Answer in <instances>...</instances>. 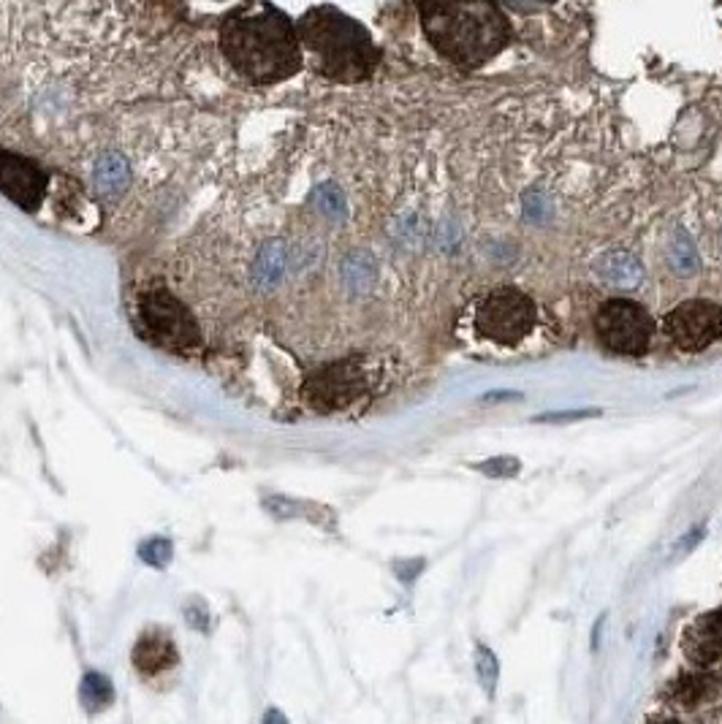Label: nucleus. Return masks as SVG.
I'll return each instance as SVG.
<instances>
[{
	"label": "nucleus",
	"instance_id": "nucleus-23",
	"mask_svg": "<svg viewBox=\"0 0 722 724\" xmlns=\"http://www.w3.org/2000/svg\"><path fill=\"white\" fill-rule=\"evenodd\" d=\"M521 397H525L521 391H511V388H506V391H487L481 397V401H484V405H495V401H516Z\"/></svg>",
	"mask_w": 722,
	"mask_h": 724
},
{
	"label": "nucleus",
	"instance_id": "nucleus-21",
	"mask_svg": "<svg viewBox=\"0 0 722 724\" xmlns=\"http://www.w3.org/2000/svg\"><path fill=\"white\" fill-rule=\"evenodd\" d=\"M478 470L491 475V478H511V475L519 472V461H516L513 456H497V459L484 461Z\"/></svg>",
	"mask_w": 722,
	"mask_h": 724
},
{
	"label": "nucleus",
	"instance_id": "nucleus-4",
	"mask_svg": "<svg viewBox=\"0 0 722 724\" xmlns=\"http://www.w3.org/2000/svg\"><path fill=\"white\" fill-rule=\"evenodd\" d=\"M536 302L519 288H497L481 299L476 309L478 337L513 348L536 328Z\"/></svg>",
	"mask_w": 722,
	"mask_h": 724
},
{
	"label": "nucleus",
	"instance_id": "nucleus-1",
	"mask_svg": "<svg viewBox=\"0 0 722 724\" xmlns=\"http://www.w3.org/2000/svg\"><path fill=\"white\" fill-rule=\"evenodd\" d=\"M217 39L228 65L258 88L281 84L305 65L296 22L266 0L256 9L228 17Z\"/></svg>",
	"mask_w": 722,
	"mask_h": 724
},
{
	"label": "nucleus",
	"instance_id": "nucleus-22",
	"mask_svg": "<svg viewBox=\"0 0 722 724\" xmlns=\"http://www.w3.org/2000/svg\"><path fill=\"white\" fill-rule=\"evenodd\" d=\"M502 6H508V9L519 11V14H536V11H543L549 9V6H555L557 0H500Z\"/></svg>",
	"mask_w": 722,
	"mask_h": 724
},
{
	"label": "nucleus",
	"instance_id": "nucleus-9",
	"mask_svg": "<svg viewBox=\"0 0 722 724\" xmlns=\"http://www.w3.org/2000/svg\"><path fill=\"white\" fill-rule=\"evenodd\" d=\"M0 191L22 210H35L44 198L47 176L28 157L0 152Z\"/></svg>",
	"mask_w": 722,
	"mask_h": 724
},
{
	"label": "nucleus",
	"instance_id": "nucleus-15",
	"mask_svg": "<svg viewBox=\"0 0 722 724\" xmlns=\"http://www.w3.org/2000/svg\"><path fill=\"white\" fill-rule=\"evenodd\" d=\"M283 272H285V247L277 245V242H272V245H266V251L258 255L256 272H253V283H256V288L261 290H272L275 285H281Z\"/></svg>",
	"mask_w": 722,
	"mask_h": 724
},
{
	"label": "nucleus",
	"instance_id": "nucleus-18",
	"mask_svg": "<svg viewBox=\"0 0 722 724\" xmlns=\"http://www.w3.org/2000/svg\"><path fill=\"white\" fill-rule=\"evenodd\" d=\"M345 279L354 290H367L375 279V266L367 255H354V258L345 264Z\"/></svg>",
	"mask_w": 722,
	"mask_h": 724
},
{
	"label": "nucleus",
	"instance_id": "nucleus-5",
	"mask_svg": "<svg viewBox=\"0 0 722 724\" xmlns=\"http://www.w3.org/2000/svg\"><path fill=\"white\" fill-rule=\"evenodd\" d=\"M600 343L619 356H644L654 337V318L644 304L609 299L594 315Z\"/></svg>",
	"mask_w": 722,
	"mask_h": 724
},
{
	"label": "nucleus",
	"instance_id": "nucleus-7",
	"mask_svg": "<svg viewBox=\"0 0 722 724\" xmlns=\"http://www.w3.org/2000/svg\"><path fill=\"white\" fill-rule=\"evenodd\" d=\"M663 332L679 350H706L722 339V307L709 299L677 304L663 318Z\"/></svg>",
	"mask_w": 722,
	"mask_h": 724
},
{
	"label": "nucleus",
	"instance_id": "nucleus-20",
	"mask_svg": "<svg viewBox=\"0 0 722 724\" xmlns=\"http://www.w3.org/2000/svg\"><path fill=\"white\" fill-rule=\"evenodd\" d=\"M82 695L88 703L106 705L109 700H112V686H109V681L101 679V675H88L82 686Z\"/></svg>",
	"mask_w": 722,
	"mask_h": 724
},
{
	"label": "nucleus",
	"instance_id": "nucleus-6",
	"mask_svg": "<svg viewBox=\"0 0 722 724\" xmlns=\"http://www.w3.org/2000/svg\"><path fill=\"white\" fill-rule=\"evenodd\" d=\"M139 313H142L150 337L163 348L187 353L199 345L196 320L169 290H148L139 302Z\"/></svg>",
	"mask_w": 722,
	"mask_h": 724
},
{
	"label": "nucleus",
	"instance_id": "nucleus-8",
	"mask_svg": "<svg viewBox=\"0 0 722 724\" xmlns=\"http://www.w3.org/2000/svg\"><path fill=\"white\" fill-rule=\"evenodd\" d=\"M364 391H367V375H364L362 364L356 358L318 369V373L307 377L305 388H302L307 405L321 412L339 410V407L359 399Z\"/></svg>",
	"mask_w": 722,
	"mask_h": 724
},
{
	"label": "nucleus",
	"instance_id": "nucleus-3",
	"mask_svg": "<svg viewBox=\"0 0 722 724\" xmlns=\"http://www.w3.org/2000/svg\"><path fill=\"white\" fill-rule=\"evenodd\" d=\"M302 52L321 77L339 84H359L375 74L380 52L369 30L335 6H313L296 22Z\"/></svg>",
	"mask_w": 722,
	"mask_h": 724
},
{
	"label": "nucleus",
	"instance_id": "nucleus-14",
	"mask_svg": "<svg viewBox=\"0 0 722 724\" xmlns=\"http://www.w3.org/2000/svg\"><path fill=\"white\" fill-rule=\"evenodd\" d=\"M665 261L677 277H693L701 269V253H698L693 236L684 228L673 231L669 245H665Z\"/></svg>",
	"mask_w": 722,
	"mask_h": 724
},
{
	"label": "nucleus",
	"instance_id": "nucleus-13",
	"mask_svg": "<svg viewBox=\"0 0 722 724\" xmlns=\"http://www.w3.org/2000/svg\"><path fill=\"white\" fill-rule=\"evenodd\" d=\"M131 182V166L120 152H106L93 169V185L101 198L123 196Z\"/></svg>",
	"mask_w": 722,
	"mask_h": 724
},
{
	"label": "nucleus",
	"instance_id": "nucleus-12",
	"mask_svg": "<svg viewBox=\"0 0 722 724\" xmlns=\"http://www.w3.org/2000/svg\"><path fill=\"white\" fill-rule=\"evenodd\" d=\"M177 662V649H174L172 638L163 632H148L139 638L136 649H133V665L142 675H157Z\"/></svg>",
	"mask_w": 722,
	"mask_h": 724
},
{
	"label": "nucleus",
	"instance_id": "nucleus-16",
	"mask_svg": "<svg viewBox=\"0 0 722 724\" xmlns=\"http://www.w3.org/2000/svg\"><path fill=\"white\" fill-rule=\"evenodd\" d=\"M476 673H478V681H481V686L487 690V695H495L497 679H500V662H497L495 651L484 646V643H478L476 646Z\"/></svg>",
	"mask_w": 722,
	"mask_h": 724
},
{
	"label": "nucleus",
	"instance_id": "nucleus-17",
	"mask_svg": "<svg viewBox=\"0 0 722 724\" xmlns=\"http://www.w3.org/2000/svg\"><path fill=\"white\" fill-rule=\"evenodd\" d=\"M315 204H318V210L324 212L329 221H345V196L343 191H339L337 185H332V182H326V185H321L318 191L313 193Z\"/></svg>",
	"mask_w": 722,
	"mask_h": 724
},
{
	"label": "nucleus",
	"instance_id": "nucleus-10",
	"mask_svg": "<svg viewBox=\"0 0 722 724\" xmlns=\"http://www.w3.org/2000/svg\"><path fill=\"white\" fill-rule=\"evenodd\" d=\"M682 651L695 667H712L722 662V611L695 616L682 635Z\"/></svg>",
	"mask_w": 722,
	"mask_h": 724
},
{
	"label": "nucleus",
	"instance_id": "nucleus-19",
	"mask_svg": "<svg viewBox=\"0 0 722 724\" xmlns=\"http://www.w3.org/2000/svg\"><path fill=\"white\" fill-rule=\"evenodd\" d=\"M603 410L600 407H581V410H557V412H543V416H536L532 421L536 424H568V421H584V418H600Z\"/></svg>",
	"mask_w": 722,
	"mask_h": 724
},
{
	"label": "nucleus",
	"instance_id": "nucleus-2",
	"mask_svg": "<svg viewBox=\"0 0 722 724\" xmlns=\"http://www.w3.org/2000/svg\"><path fill=\"white\" fill-rule=\"evenodd\" d=\"M418 14L433 50L465 71L481 69L513 39L500 0H418Z\"/></svg>",
	"mask_w": 722,
	"mask_h": 724
},
{
	"label": "nucleus",
	"instance_id": "nucleus-11",
	"mask_svg": "<svg viewBox=\"0 0 722 724\" xmlns=\"http://www.w3.org/2000/svg\"><path fill=\"white\" fill-rule=\"evenodd\" d=\"M594 275L606 288L614 290H635L644 283V264L628 251H611L600 255L594 264Z\"/></svg>",
	"mask_w": 722,
	"mask_h": 724
}]
</instances>
